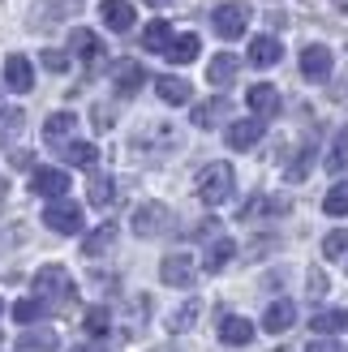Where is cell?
Instances as JSON below:
<instances>
[{
  "label": "cell",
  "instance_id": "cell-35",
  "mask_svg": "<svg viewBox=\"0 0 348 352\" xmlns=\"http://www.w3.org/2000/svg\"><path fill=\"white\" fill-rule=\"evenodd\" d=\"M348 254V228H336V232H327V241H323V258H344Z\"/></svg>",
  "mask_w": 348,
  "mask_h": 352
},
{
  "label": "cell",
  "instance_id": "cell-13",
  "mask_svg": "<svg viewBox=\"0 0 348 352\" xmlns=\"http://www.w3.org/2000/svg\"><path fill=\"white\" fill-rule=\"evenodd\" d=\"M99 17H103V26L116 30V34H125L133 26V5L129 0H103L99 5Z\"/></svg>",
  "mask_w": 348,
  "mask_h": 352
},
{
  "label": "cell",
  "instance_id": "cell-1",
  "mask_svg": "<svg viewBox=\"0 0 348 352\" xmlns=\"http://www.w3.org/2000/svg\"><path fill=\"white\" fill-rule=\"evenodd\" d=\"M232 185H237V176H232V164H206L198 172V198L206 206H224L232 198Z\"/></svg>",
  "mask_w": 348,
  "mask_h": 352
},
{
  "label": "cell",
  "instance_id": "cell-41",
  "mask_svg": "<svg viewBox=\"0 0 348 352\" xmlns=\"http://www.w3.org/2000/svg\"><path fill=\"white\" fill-rule=\"evenodd\" d=\"M327 292V275L314 267V271H309V296H323Z\"/></svg>",
  "mask_w": 348,
  "mask_h": 352
},
{
  "label": "cell",
  "instance_id": "cell-47",
  "mask_svg": "<svg viewBox=\"0 0 348 352\" xmlns=\"http://www.w3.org/2000/svg\"><path fill=\"white\" fill-rule=\"evenodd\" d=\"M0 309H5V301H0Z\"/></svg>",
  "mask_w": 348,
  "mask_h": 352
},
{
  "label": "cell",
  "instance_id": "cell-40",
  "mask_svg": "<svg viewBox=\"0 0 348 352\" xmlns=\"http://www.w3.org/2000/svg\"><path fill=\"white\" fill-rule=\"evenodd\" d=\"M43 69H52V74H65V69H69V56H65V52L43 47Z\"/></svg>",
  "mask_w": 348,
  "mask_h": 352
},
{
  "label": "cell",
  "instance_id": "cell-30",
  "mask_svg": "<svg viewBox=\"0 0 348 352\" xmlns=\"http://www.w3.org/2000/svg\"><path fill=\"white\" fill-rule=\"evenodd\" d=\"M172 39H177V34H172L168 22H151V26L142 30V47H146V52H168Z\"/></svg>",
  "mask_w": 348,
  "mask_h": 352
},
{
  "label": "cell",
  "instance_id": "cell-21",
  "mask_svg": "<svg viewBox=\"0 0 348 352\" xmlns=\"http://www.w3.org/2000/svg\"><path fill=\"white\" fill-rule=\"evenodd\" d=\"M224 116H228V99L215 95V99H202L198 108H194V125H198V129H215Z\"/></svg>",
  "mask_w": 348,
  "mask_h": 352
},
{
  "label": "cell",
  "instance_id": "cell-29",
  "mask_svg": "<svg viewBox=\"0 0 348 352\" xmlns=\"http://www.w3.org/2000/svg\"><path fill=\"white\" fill-rule=\"evenodd\" d=\"M198 314H202V301H198V296H189V301L168 318V331H172V336H181V331H189V327L198 322Z\"/></svg>",
  "mask_w": 348,
  "mask_h": 352
},
{
  "label": "cell",
  "instance_id": "cell-36",
  "mask_svg": "<svg viewBox=\"0 0 348 352\" xmlns=\"http://www.w3.org/2000/svg\"><path fill=\"white\" fill-rule=\"evenodd\" d=\"M82 327H86V331H91V336L99 340V336H103V331H108V327H112V314H108V309H103V305H95V309H86V318H82Z\"/></svg>",
  "mask_w": 348,
  "mask_h": 352
},
{
  "label": "cell",
  "instance_id": "cell-31",
  "mask_svg": "<svg viewBox=\"0 0 348 352\" xmlns=\"http://www.w3.org/2000/svg\"><path fill=\"white\" fill-rule=\"evenodd\" d=\"M232 254H237V245L228 241V236H219L215 245H211V250H206V271H224V267H228V262H232Z\"/></svg>",
  "mask_w": 348,
  "mask_h": 352
},
{
  "label": "cell",
  "instance_id": "cell-4",
  "mask_svg": "<svg viewBox=\"0 0 348 352\" xmlns=\"http://www.w3.org/2000/svg\"><path fill=\"white\" fill-rule=\"evenodd\" d=\"M168 228H172V210L164 202H142V206L133 210V232L142 236V241L146 236H164Z\"/></svg>",
  "mask_w": 348,
  "mask_h": 352
},
{
  "label": "cell",
  "instance_id": "cell-39",
  "mask_svg": "<svg viewBox=\"0 0 348 352\" xmlns=\"http://www.w3.org/2000/svg\"><path fill=\"white\" fill-rule=\"evenodd\" d=\"M309 164H314V151L305 146V151L297 155V164L288 168V181H305V176H309Z\"/></svg>",
  "mask_w": 348,
  "mask_h": 352
},
{
  "label": "cell",
  "instance_id": "cell-10",
  "mask_svg": "<svg viewBox=\"0 0 348 352\" xmlns=\"http://www.w3.org/2000/svg\"><path fill=\"white\" fill-rule=\"evenodd\" d=\"M263 129H267V125H263L258 116H246V120H232L224 138H228V146H232V151H250L258 138H263Z\"/></svg>",
  "mask_w": 348,
  "mask_h": 352
},
{
  "label": "cell",
  "instance_id": "cell-6",
  "mask_svg": "<svg viewBox=\"0 0 348 352\" xmlns=\"http://www.w3.org/2000/svg\"><path fill=\"white\" fill-rule=\"evenodd\" d=\"M30 193H39V198L56 202L69 193V172L65 168H34L30 172Z\"/></svg>",
  "mask_w": 348,
  "mask_h": 352
},
{
  "label": "cell",
  "instance_id": "cell-24",
  "mask_svg": "<svg viewBox=\"0 0 348 352\" xmlns=\"http://www.w3.org/2000/svg\"><path fill=\"white\" fill-rule=\"evenodd\" d=\"M309 331H318L323 340H331L336 331H348V309H323V314H314Z\"/></svg>",
  "mask_w": 348,
  "mask_h": 352
},
{
  "label": "cell",
  "instance_id": "cell-33",
  "mask_svg": "<svg viewBox=\"0 0 348 352\" xmlns=\"http://www.w3.org/2000/svg\"><path fill=\"white\" fill-rule=\"evenodd\" d=\"M65 160L74 164V168H95V160H99V151H95L91 142H69V146H65Z\"/></svg>",
  "mask_w": 348,
  "mask_h": 352
},
{
  "label": "cell",
  "instance_id": "cell-20",
  "mask_svg": "<svg viewBox=\"0 0 348 352\" xmlns=\"http://www.w3.org/2000/svg\"><path fill=\"white\" fill-rule=\"evenodd\" d=\"M112 245H116V223H99L95 232L82 236V254L86 258H99V254H108Z\"/></svg>",
  "mask_w": 348,
  "mask_h": 352
},
{
  "label": "cell",
  "instance_id": "cell-14",
  "mask_svg": "<svg viewBox=\"0 0 348 352\" xmlns=\"http://www.w3.org/2000/svg\"><path fill=\"white\" fill-rule=\"evenodd\" d=\"M292 322H297V305H292L288 296H284V301H271V305H267V314H263V331H271V336L288 331Z\"/></svg>",
  "mask_w": 348,
  "mask_h": 352
},
{
  "label": "cell",
  "instance_id": "cell-18",
  "mask_svg": "<svg viewBox=\"0 0 348 352\" xmlns=\"http://www.w3.org/2000/svg\"><path fill=\"white\" fill-rule=\"evenodd\" d=\"M69 52H74L78 60H86V65H91V60H99V56H103V47H99V34H95V30H86V26H78L74 34H69Z\"/></svg>",
  "mask_w": 348,
  "mask_h": 352
},
{
  "label": "cell",
  "instance_id": "cell-23",
  "mask_svg": "<svg viewBox=\"0 0 348 352\" xmlns=\"http://www.w3.org/2000/svg\"><path fill=\"white\" fill-rule=\"evenodd\" d=\"M26 129V112L22 108H0V146H13Z\"/></svg>",
  "mask_w": 348,
  "mask_h": 352
},
{
  "label": "cell",
  "instance_id": "cell-9",
  "mask_svg": "<svg viewBox=\"0 0 348 352\" xmlns=\"http://www.w3.org/2000/svg\"><path fill=\"white\" fill-rule=\"evenodd\" d=\"M181 142V133H177V125H168V120H155V125H146L142 133H138V146H151V151H172Z\"/></svg>",
  "mask_w": 348,
  "mask_h": 352
},
{
  "label": "cell",
  "instance_id": "cell-7",
  "mask_svg": "<svg viewBox=\"0 0 348 352\" xmlns=\"http://www.w3.org/2000/svg\"><path fill=\"white\" fill-rule=\"evenodd\" d=\"M194 275H198V267H194V258H189V254H168L160 262V279H164L168 288H189V284H194Z\"/></svg>",
  "mask_w": 348,
  "mask_h": 352
},
{
  "label": "cell",
  "instance_id": "cell-17",
  "mask_svg": "<svg viewBox=\"0 0 348 352\" xmlns=\"http://www.w3.org/2000/svg\"><path fill=\"white\" fill-rule=\"evenodd\" d=\"M254 340V322L250 318H237V314H232V318H224L219 322V344H228V348H246Z\"/></svg>",
  "mask_w": 348,
  "mask_h": 352
},
{
  "label": "cell",
  "instance_id": "cell-15",
  "mask_svg": "<svg viewBox=\"0 0 348 352\" xmlns=\"http://www.w3.org/2000/svg\"><path fill=\"white\" fill-rule=\"evenodd\" d=\"M142 82H146V69L138 65V60H120L116 74H112V86H116L120 95H138V91H142Z\"/></svg>",
  "mask_w": 348,
  "mask_h": 352
},
{
  "label": "cell",
  "instance_id": "cell-22",
  "mask_svg": "<svg viewBox=\"0 0 348 352\" xmlns=\"http://www.w3.org/2000/svg\"><path fill=\"white\" fill-rule=\"evenodd\" d=\"M198 52H202V39H198V34H177V39L168 43L164 56H168L172 65H189V60H198Z\"/></svg>",
  "mask_w": 348,
  "mask_h": 352
},
{
  "label": "cell",
  "instance_id": "cell-34",
  "mask_svg": "<svg viewBox=\"0 0 348 352\" xmlns=\"http://www.w3.org/2000/svg\"><path fill=\"white\" fill-rule=\"evenodd\" d=\"M323 210H327V215H348V181H340V185L327 189Z\"/></svg>",
  "mask_w": 348,
  "mask_h": 352
},
{
  "label": "cell",
  "instance_id": "cell-5",
  "mask_svg": "<svg viewBox=\"0 0 348 352\" xmlns=\"http://www.w3.org/2000/svg\"><path fill=\"white\" fill-rule=\"evenodd\" d=\"M211 22H215V34L219 39H241L246 34V26H250V9L246 5H219L215 13H211Z\"/></svg>",
  "mask_w": 348,
  "mask_h": 352
},
{
  "label": "cell",
  "instance_id": "cell-25",
  "mask_svg": "<svg viewBox=\"0 0 348 352\" xmlns=\"http://www.w3.org/2000/svg\"><path fill=\"white\" fill-rule=\"evenodd\" d=\"M56 348H61L56 331H26V336L13 344V352H56Z\"/></svg>",
  "mask_w": 348,
  "mask_h": 352
},
{
  "label": "cell",
  "instance_id": "cell-3",
  "mask_svg": "<svg viewBox=\"0 0 348 352\" xmlns=\"http://www.w3.org/2000/svg\"><path fill=\"white\" fill-rule=\"evenodd\" d=\"M43 223L61 236H74V232H82V206L69 202V198H56V202L43 206Z\"/></svg>",
  "mask_w": 348,
  "mask_h": 352
},
{
  "label": "cell",
  "instance_id": "cell-43",
  "mask_svg": "<svg viewBox=\"0 0 348 352\" xmlns=\"http://www.w3.org/2000/svg\"><path fill=\"white\" fill-rule=\"evenodd\" d=\"M91 116H95V129H112V116H108V108H103V103H99Z\"/></svg>",
  "mask_w": 348,
  "mask_h": 352
},
{
  "label": "cell",
  "instance_id": "cell-46",
  "mask_svg": "<svg viewBox=\"0 0 348 352\" xmlns=\"http://www.w3.org/2000/svg\"><path fill=\"white\" fill-rule=\"evenodd\" d=\"M146 5H172V0H146Z\"/></svg>",
  "mask_w": 348,
  "mask_h": 352
},
{
  "label": "cell",
  "instance_id": "cell-11",
  "mask_svg": "<svg viewBox=\"0 0 348 352\" xmlns=\"http://www.w3.org/2000/svg\"><path fill=\"white\" fill-rule=\"evenodd\" d=\"M301 74L309 82H323L327 74H331V47H323V43H309L301 52Z\"/></svg>",
  "mask_w": 348,
  "mask_h": 352
},
{
  "label": "cell",
  "instance_id": "cell-2",
  "mask_svg": "<svg viewBox=\"0 0 348 352\" xmlns=\"http://www.w3.org/2000/svg\"><path fill=\"white\" fill-rule=\"evenodd\" d=\"M34 296L47 305V301H65V296H74V279H69V271L61 267V262H47L43 271H34Z\"/></svg>",
  "mask_w": 348,
  "mask_h": 352
},
{
  "label": "cell",
  "instance_id": "cell-37",
  "mask_svg": "<svg viewBox=\"0 0 348 352\" xmlns=\"http://www.w3.org/2000/svg\"><path fill=\"white\" fill-rule=\"evenodd\" d=\"M112 189H116V181H108V176H95V181H91V206H108V202H112Z\"/></svg>",
  "mask_w": 348,
  "mask_h": 352
},
{
  "label": "cell",
  "instance_id": "cell-16",
  "mask_svg": "<svg viewBox=\"0 0 348 352\" xmlns=\"http://www.w3.org/2000/svg\"><path fill=\"white\" fill-rule=\"evenodd\" d=\"M155 91H160L164 103H172V108H181V103H189V95H194V86H189L185 78L177 74H164V78H155Z\"/></svg>",
  "mask_w": 348,
  "mask_h": 352
},
{
  "label": "cell",
  "instance_id": "cell-27",
  "mask_svg": "<svg viewBox=\"0 0 348 352\" xmlns=\"http://www.w3.org/2000/svg\"><path fill=\"white\" fill-rule=\"evenodd\" d=\"M327 172H344L348 168V125H340L336 129V138H331V146H327Z\"/></svg>",
  "mask_w": 348,
  "mask_h": 352
},
{
  "label": "cell",
  "instance_id": "cell-42",
  "mask_svg": "<svg viewBox=\"0 0 348 352\" xmlns=\"http://www.w3.org/2000/svg\"><path fill=\"white\" fill-rule=\"evenodd\" d=\"M305 352H344V344H336V340H314Z\"/></svg>",
  "mask_w": 348,
  "mask_h": 352
},
{
  "label": "cell",
  "instance_id": "cell-44",
  "mask_svg": "<svg viewBox=\"0 0 348 352\" xmlns=\"http://www.w3.org/2000/svg\"><path fill=\"white\" fill-rule=\"evenodd\" d=\"M74 352H108V344H99V340H95V344H78Z\"/></svg>",
  "mask_w": 348,
  "mask_h": 352
},
{
  "label": "cell",
  "instance_id": "cell-12",
  "mask_svg": "<svg viewBox=\"0 0 348 352\" xmlns=\"http://www.w3.org/2000/svg\"><path fill=\"white\" fill-rule=\"evenodd\" d=\"M5 86H9V91H17V95H26L30 86H34V69H30L26 56H17V52L5 60Z\"/></svg>",
  "mask_w": 348,
  "mask_h": 352
},
{
  "label": "cell",
  "instance_id": "cell-19",
  "mask_svg": "<svg viewBox=\"0 0 348 352\" xmlns=\"http://www.w3.org/2000/svg\"><path fill=\"white\" fill-rule=\"evenodd\" d=\"M280 56H284V47H280V39H271V34H258L250 43V65H258V69L280 65Z\"/></svg>",
  "mask_w": 348,
  "mask_h": 352
},
{
  "label": "cell",
  "instance_id": "cell-38",
  "mask_svg": "<svg viewBox=\"0 0 348 352\" xmlns=\"http://www.w3.org/2000/svg\"><path fill=\"white\" fill-rule=\"evenodd\" d=\"M43 13H47V22H61V17L78 13V0H43Z\"/></svg>",
  "mask_w": 348,
  "mask_h": 352
},
{
  "label": "cell",
  "instance_id": "cell-8",
  "mask_svg": "<svg viewBox=\"0 0 348 352\" xmlns=\"http://www.w3.org/2000/svg\"><path fill=\"white\" fill-rule=\"evenodd\" d=\"M246 103H250V112H254L258 120H267V116L280 112V91H275L271 82H254L250 95H246Z\"/></svg>",
  "mask_w": 348,
  "mask_h": 352
},
{
  "label": "cell",
  "instance_id": "cell-28",
  "mask_svg": "<svg viewBox=\"0 0 348 352\" xmlns=\"http://www.w3.org/2000/svg\"><path fill=\"white\" fill-rule=\"evenodd\" d=\"M237 78V56L232 52H219V56L206 65V82H215V86H228Z\"/></svg>",
  "mask_w": 348,
  "mask_h": 352
},
{
  "label": "cell",
  "instance_id": "cell-32",
  "mask_svg": "<svg viewBox=\"0 0 348 352\" xmlns=\"http://www.w3.org/2000/svg\"><path fill=\"white\" fill-rule=\"evenodd\" d=\"M43 301L39 296H26V301H13V322H22V327H30V322H39L43 318Z\"/></svg>",
  "mask_w": 348,
  "mask_h": 352
},
{
  "label": "cell",
  "instance_id": "cell-26",
  "mask_svg": "<svg viewBox=\"0 0 348 352\" xmlns=\"http://www.w3.org/2000/svg\"><path fill=\"white\" fill-rule=\"evenodd\" d=\"M74 129H78V116L74 112H52L43 120V138H47V142H65Z\"/></svg>",
  "mask_w": 348,
  "mask_h": 352
},
{
  "label": "cell",
  "instance_id": "cell-45",
  "mask_svg": "<svg viewBox=\"0 0 348 352\" xmlns=\"http://www.w3.org/2000/svg\"><path fill=\"white\" fill-rule=\"evenodd\" d=\"M5 193H9V181H0V202H5Z\"/></svg>",
  "mask_w": 348,
  "mask_h": 352
}]
</instances>
